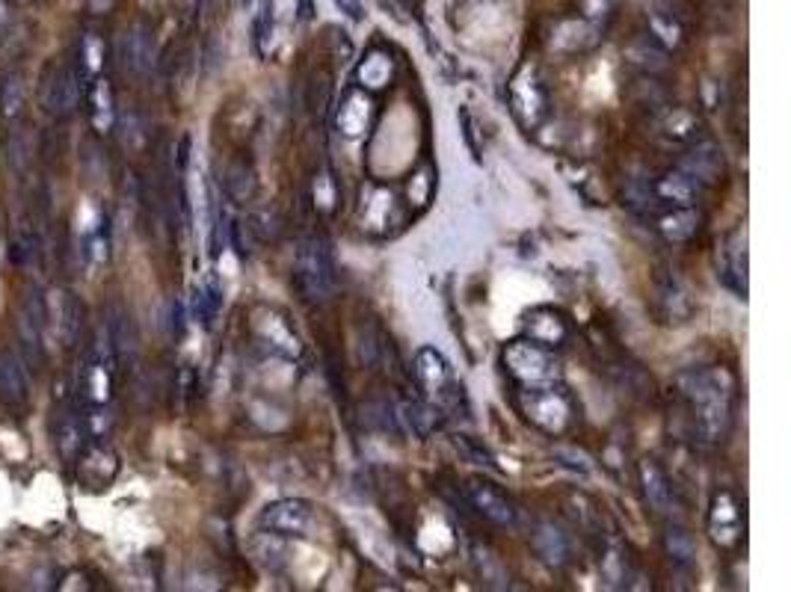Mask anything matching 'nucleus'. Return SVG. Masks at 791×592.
<instances>
[{
	"label": "nucleus",
	"instance_id": "1a4fd4ad",
	"mask_svg": "<svg viewBox=\"0 0 791 592\" xmlns=\"http://www.w3.org/2000/svg\"><path fill=\"white\" fill-rule=\"evenodd\" d=\"M113 450L108 447H89L83 457H75L78 459V477L80 483L87 485V489H108L119 474V459H108Z\"/></svg>",
	"mask_w": 791,
	"mask_h": 592
},
{
	"label": "nucleus",
	"instance_id": "4468645a",
	"mask_svg": "<svg viewBox=\"0 0 791 592\" xmlns=\"http://www.w3.org/2000/svg\"><path fill=\"white\" fill-rule=\"evenodd\" d=\"M723 284L738 297H747V237L742 232L733 234V243L726 249V264L721 272Z\"/></svg>",
	"mask_w": 791,
	"mask_h": 592
},
{
	"label": "nucleus",
	"instance_id": "6e6552de",
	"mask_svg": "<svg viewBox=\"0 0 791 592\" xmlns=\"http://www.w3.org/2000/svg\"><path fill=\"white\" fill-rule=\"evenodd\" d=\"M466 498H469V504L475 506L483 518L495 522V525H513V522H516V510H513V504L501 495L495 485L471 480V483L466 485Z\"/></svg>",
	"mask_w": 791,
	"mask_h": 592
},
{
	"label": "nucleus",
	"instance_id": "b1692460",
	"mask_svg": "<svg viewBox=\"0 0 791 592\" xmlns=\"http://www.w3.org/2000/svg\"><path fill=\"white\" fill-rule=\"evenodd\" d=\"M537 548L548 563H564L567 560V543H564V536H560L557 527H539Z\"/></svg>",
	"mask_w": 791,
	"mask_h": 592
},
{
	"label": "nucleus",
	"instance_id": "aec40b11",
	"mask_svg": "<svg viewBox=\"0 0 791 592\" xmlns=\"http://www.w3.org/2000/svg\"><path fill=\"white\" fill-rule=\"evenodd\" d=\"M21 113H24V78L19 71H10L7 78L0 80V116L12 122Z\"/></svg>",
	"mask_w": 791,
	"mask_h": 592
},
{
	"label": "nucleus",
	"instance_id": "9b49d317",
	"mask_svg": "<svg viewBox=\"0 0 791 592\" xmlns=\"http://www.w3.org/2000/svg\"><path fill=\"white\" fill-rule=\"evenodd\" d=\"M122 63L131 75H146L155 63V40L146 27H134L122 40Z\"/></svg>",
	"mask_w": 791,
	"mask_h": 592
},
{
	"label": "nucleus",
	"instance_id": "6ab92c4d",
	"mask_svg": "<svg viewBox=\"0 0 791 592\" xmlns=\"http://www.w3.org/2000/svg\"><path fill=\"white\" fill-rule=\"evenodd\" d=\"M640 477H644V489H646V498H649V504L655 506V513H670V483H667V477L661 474V468L653 466V462H646L640 468Z\"/></svg>",
	"mask_w": 791,
	"mask_h": 592
},
{
	"label": "nucleus",
	"instance_id": "423d86ee",
	"mask_svg": "<svg viewBox=\"0 0 791 592\" xmlns=\"http://www.w3.org/2000/svg\"><path fill=\"white\" fill-rule=\"evenodd\" d=\"M261 527H267L270 534L279 536H303L312 525V510L305 501H297V498H285V501H274L267 504L258 515Z\"/></svg>",
	"mask_w": 791,
	"mask_h": 592
},
{
	"label": "nucleus",
	"instance_id": "20e7f679",
	"mask_svg": "<svg viewBox=\"0 0 791 592\" xmlns=\"http://www.w3.org/2000/svg\"><path fill=\"white\" fill-rule=\"evenodd\" d=\"M83 92V78L78 75L75 63H59L45 71V87H42V110L51 119H59L71 113L80 104Z\"/></svg>",
	"mask_w": 791,
	"mask_h": 592
},
{
	"label": "nucleus",
	"instance_id": "c756f323",
	"mask_svg": "<svg viewBox=\"0 0 791 592\" xmlns=\"http://www.w3.org/2000/svg\"><path fill=\"white\" fill-rule=\"evenodd\" d=\"M457 447H459V450H463V454H466V457L471 459V462H475V466L495 468V462H492V457H489V454H487V450H483V447L475 445L471 438L459 436V438H457Z\"/></svg>",
	"mask_w": 791,
	"mask_h": 592
},
{
	"label": "nucleus",
	"instance_id": "cd10ccee",
	"mask_svg": "<svg viewBox=\"0 0 791 592\" xmlns=\"http://www.w3.org/2000/svg\"><path fill=\"white\" fill-rule=\"evenodd\" d=\"M628 54L635 57L637 66H646V68H665L667 66L665 51L649 48L646 42H637V45H632V51H628Z\"/></svg>",
	"mask_w": 791,
	"mask_h": 592
},
{
	"label": "nucleus",
	"instance_id": "f8f14e48",
	"mask_svg": "<svg viewBox=\"0 0 791 592\" xmlns=\"http://www.w3.org/2000/svg\"><path fill=\"white\" fill-rule=\"evenodd\" d=\"M63 344H78L80 329H83V302L75 291H59L57 297V321H54Z\"/></svg>",
	"mask_w": 791,
	"mask_h": 592
},
{
	"label": "nucleus",
	"instance_id": "c85d7f7f",
	"mask_svg": "<svg viewBox=\"0 0 791 592\" xmlns=\"http://www.w3.org/2000/svg\"><path fill=\"white\" fill-rule=\"evenodd\" d=\"M389 71H391V66L386 63V59L371 57L368 63H365V66H361L359 75H361V80H365V83H371V87H382V80L389 78Z\"/></svg>",
	"mask_w": 791,
	"mask_h": 592
},
{
	"label": "nucleus",
	"instance_id": "f3484780",
	"mask_svg": "<svg viewBox=\"0 0 791 592\" xmlns=\"http://www.w3.org/2000/svg\"><path fill=\"white\" fill-rule=\"evenodd\" d=\"M658 232L665 234L670 243L691 241L697 232V214L691 208H673L670 214L658 220Z\"/></svg>",
	"mask_w": 791,
	"mask_h": 592
},
{
	"label": "nucleus",
	"instance_id": "a211bd4d",
	"mask_svg": "<svg viewBox=\"0 0 791 592\" xmlns=\"http://www.w3.org/2000/svg\"><path fill=\"white\" fill-rule=\"evenodd\" d=\"M684 169H688L684 176L700 178V181H709V185H712V181H717V176H721L723 157L714 146H700L694 155L684 160Z\"/></svg>",
	"mask_w": 791,
	"mask_h": 592
},
{
	"label": "nucleus",
	"instance_id": "dca6fc26",
	"mask_svg": "<svg viewBox=\"0 0 791 592\" xmlns=\"http://www.w3.org/2000/svg\"><path fill=\"white\" fill-rule=\"evenodd\" d=\"M442 412L431 403H421V400H412V403H403L401 406V421L410 427V433H415L419 438H427L433 429L442 424Z\"/></svg>",
	"mask_w": 791,
	"mask_h": 592
},
{
	"label": "nucleus",
	"instance_id": "473e14b6",
	"mask_svg": "<svg viewBox=\"0 0 791 592\" xmlns=\"http://www.w3.org/2000/svg\"><path fill=\"white\" fill-rule=\"evenodd\" d=\"M300 19L303 21L312 19V0H300Z\"/></svg>",
	"mask_w": 791,
	"mask_h": 592
},
{
	"label": "nucleus",
	"instance_id": "ddd939ff",
	"mask_svg": "<svg viewBox=\"0 0 791 592\" xmlns=\"http://www.w3.org/2000/svg\"><path fill=\"white\" fill-rule=\"evenodd\" d=\"M527 338L539 347H557L567 338V323L557 311L537 309L534 314H527Z\"/></svg>",
	"mask_w": 791,
	"mask_h": 592
},
{
	"label": "nucleus",
	"instance_id": "4be33fe9",
	"mask_svg": "<svg viewBox=\"0 0 791 592\" xmlns=\"http://www.w3.org/2000/svg\"><path fill=\"white\" fill-rule=\"evenodd\" d=\"M92 125L98 131H108L113 125V98L104 78L92 80Z\"/></svg>",
	"mask_w": 791,
	"mask_h": 592
},
{
	"label": "nucleus",
	"instance_id": "393cba45",
	"mask_svg": "<svg viewBox=\"0 0 791 592\" xmlns=\"http://www.w3.org/2000/svg\"><path fill=\"white\" fill-rule=\"evenodd\" d=\"M7 164H10V169L15 176H24V172H27L30 143L21 131H12V134L7 136Z\"/></svg>",
	"mask_w": 791,
	"mask_h": 592
},
{
	"label": "nucleus",
	"instance_id": "f03ea898",
	"mask_svg": "<svg viewBox=\"0 0 791 592\" xmlns=\"http://www.w3.org/2000/svg\"><path fill=\"white\" fill-rule=\"evenodd\" d=\"M293 284L309 302L330 300L335 288V267L326 243L317 237L300 243L297 258H293Z\"/></svg>",
	"mask_w": 791,
	"mask_h": 592
},
{
	"label": "nucleus",
	"instance_id": "7ed1b4c3",
	"mask_svg": "<svg viewBox=\"0 0 791 592\" xmlns=\"http://www.w3.org/2000/svg\"><path fill=\"white\" fill-rule=\"evenodd\" d=\"M504 361H508L510 373H513L525 389H548V386H555V379L560 377L555 356L548 353V347H539L534 340H516V344H510L508 353H504Z\"/></svg>",
	"mask_w": 791,
	"mask_h": 592
},
{
	"label": "nucleus",
	"instance_id": "f257e3e1",
	"mask_svg": "<svg viewBox=\"0 0 791 592\" xmlns=\"http://www.w3.org/2000/svg\"><path fill=\"white\" fill-rule=\"evenodd\" d=\"M684 394L694 406V424L697 433L703 442H721L729 427V386H726V373L721 370H705L691 377L684 386Z\"/></svg>",
	"mask_w": 791,
	"mask_h": 592
},
{
	"label": "nucleus",
	"instance_id": "2eb2a0df",
	"mask_svg": "<svg viewBox=\"0 0 791 592\" xmlns=\"http://www.w3.org/2000/svg\"><path fill=\"white\" fill-rule=\"evenodd\" d=\"M655 199L673 204V208H691L697 199V185L694 178L684 176V172H670V176L658 178L653 185Z\"/></svg>",
	"mask_w": 791,
	"mask_h": 592
},
{
	"label": "nucleus",
	"instance_id": "9d476101",
	"mask_svg": "<svg viewBox=\"0 0 791 592\" xmlns=\"http://www.w3.org/2000/svg\"><path fill=\"white\" fill-rule=\"evenodd\" d=\"M415 377H419L421 389L433 391V394H439V398H448L450 391H454L448 361L442 359L436 350H431V347H424V350L415 356Z\"/></svg>",
	"mask_w": 791,
	"mask_h": 592
},
{
	"label": "nucleus",
	"instance_id": "2f4dec72",
	"mask_svg": "<svg viewBox=\"0 0 791 592\" xmlns=\"http://www.w3.org/2000/svg\"><path fill=\"white\" fill-rule=\"evenodd\" d=\"M611 3H614V0H584V10L590 12V15H605V12L611 10Z\"/></svg>",
	"mask_w": 791,
	"mask_h": 592
},
{
	"label": "nucleus",
	"instance_id": "5701e85b",
	"mask_svg": "<svg viewBox=\"0 0 791 592\" xmlns=\"http://www.w3.org/2000/svg\"><path fill=\"white\" fill-rule=\"evenodd\" d=\"M253 40L258 57H264V54H267V45L274 40V0H261V10H258L253 24Z\"/></svg>",
	"mask_w": 791,
	"mask_h": 592
},
{
	"label": "nucleus",
	"instance_id": "a878e982",
	"mask_svg": "<svg viewBox=\"0 0 791 592\" xmlns=\"http://www.w3.org/2000/svg\"><path fill=\"white\" fill-rule=\"evenodd\" d=\"M36 255H40V241H36V234L19 232L12 237L10 258L15 267H30V264L36 261Z\"/></svg>",
	"mask_w": 791,
	"mask_h": 592
},
{
	"label": "nucleus",
	"instance_id": "7c9ffc66",
	"mask_svg": "<svg viewBox=\"0 0 791 592\" xmlns=\"http://www.w3.org/2000/svg\"><path fill=\"white\" fill-rule=\"evenodd\" d=\"M667 545H670V554H673V557H679V560H691V557H694V545H691V539H688V536H684L682 530L670 534Z\"/></svg>",
	"mask_w": 791,
	"mask_h": 592
},
{
	"label": "nucleus",
	"instance_id": "0eeeda50",
	"mask_svg": "<svg viewBox=\"0 0 791 592\" xmlns=\"http://www.w3.org/2000/svg\"><path fill=\"white\" fill-rule=\"evenodd\" d=\"M30 400V373L24 359L12 350L0 353V403L10 409L27 406Z\"/></svg>",
	"mask_w": 791,
	"mask_h": 592
},
{
	"label": "nucleus",
	"instance_id": "412c9836",
	"mask_svg": "<svg viewBox=\"0 0 791 592\" xmlns=\"http://www.w3.org/2000/svg\"><path fill=\"white\" fill-rule=\"evenodd\" d=\"M220 305H223V297H220V288H216L214 279L202 284V288H196L193 314L199 317V321L205 323V326H211V323H214Z\"/></svg>",
	"mask_w": 791,
	"mask_h": 592
},
{
	"label": "nucleus",
	"instance_id": "39448f33",
	"mask_svg": "<svg viewBox=\"0 0 791 592\" xmlns=\"http://www.w3.org/2000/svg\"><path fill=\"white\" fill-rule=\"evenodd\" d=\"M522 403H525L527 421H534L546 433H564L569 427V421H572L567 398L557 394L552 386L548 389H527Z\"/></svg>",
	"mask_w": 791,
	"mask_h": 592
},
{
	"label": "nucleus",
	"instance_id": "bb28decb",
	"mask_svg": "<svg viewBox=\"0 0 791 592\" xmlns=\"http://www.w3.org/2000/svg\"><path fill=\"white\" fill-rule=\"evenodd\" d=\"M225 190H229V196L232 199H237V202H244V199H249V196L255 193V178L253 172L246 169V166H232L229 169V178H225Z\"/></svg>",
	"mask_w": 791,
	"mask_h": 592
}]
</instances>
